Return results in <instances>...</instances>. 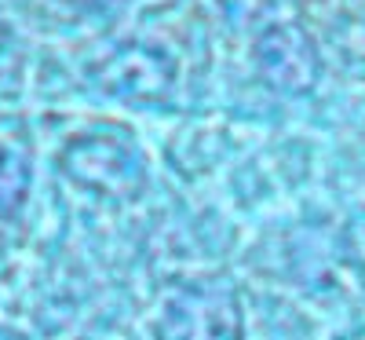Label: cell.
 <instances>
[{"label": "cell", "instance_id": "1", "mask_svg": "<svg viewBox=\"0 0 365 340\" xmlns=\"http://www.w3.org/2000/svg\"><path fill=\"white\" fill-rule=\"evenodd\" d=\"M63 172L73 183H81L84 191L103 198H135L146 179L143 154L135 150V143L117 132H96L70 143Z\"/></svg>", "mask_w": 365, "mask_h": 340}, {"label": "cell", "instance_id": "2", "mask_svg": "<svg viewBox=\"0 0 365 340\" xmlns=\"http://www.w3.org/2000/svg\"><path fill=\"white\" fill-rule=\"evenodd\" d=\"M158 326L168 340H237L241 304L220 282H182L161 300Z\"/></svg>", "mask_w": 365, "mask_h": 340}, {"label": "cell", "instance_id": "3", "mask_svg": "<svg viewBox=\"0 0 365 340\" xmlns=\"http://www.w3.org/2000/svg\"><path fill=\"white\" fill-rule=\"evenodd\" d=\"M99 84L120 99H135V103H161L172 96L175 84V66L168 63V55L146 48V44H128L117 55H110L103 70H99Z\"/></svg>", "mask_w": 365, "mask_h": 340}, {"label": "cell", "instance_id": "4", "mask_svg": "<svg viewBox=\"0 0 365 340\" xmlns=\"http://www.w3.org/2000/svg\"><path fill=\"white\" fill-rule=\"evenodd\" d=\"M256 66L274 88L307 91L318 81V51L303 29L274 26L256 44Z\"/></svg>", "mask_w": 365, "mask_h": 340}, {"label": "cell", "instance_id": "5", "mask_svg": "<svg viewBox=\"0 0 365 340\" xmlns=\"http://www.w3.org/2000/svg\"><path fill=\"white\" fill-rule=\"evenodd\" d=\"M29 187V154L22 139H0V216L22 205Z\"/></svg>", "mask_w": 365, "mask_h": 340}, {"label": "cell", "instance_id": "6", "mask_svg": "<svg viewBox=\"0 0 365 340\" xmlns=\"http://www.w3.org/2000/svg\"><path fill=\"white\" fill-rule=\"evenodd\" d=\"M11 84H15V44L0 29V91H8Z\"/></svg>", "mask_w": 365, "mask_h": 340}, {"label": "cell", "instance_id": "7", "mask_svg": "<svg viewBox=\"0 0 365 340\" xmlns=\"http://www.w3.org/2000/svg\"><path fill=\"white\" fill-rule=\"evenodd\" d=\"M73 8H88V11H110V8H120V4H132V0H66Z\"/></svg>", "mask_w": 365, "mask_h": 340}]
</instances>
